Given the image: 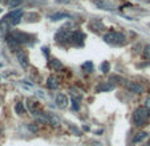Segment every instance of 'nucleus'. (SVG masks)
I'll list each match as a JSON object with an SVG mask.
<instances>
[{
    "label": "nucleus",
    "mask_w": 150,
    "mask_h": 146,
    "mask_svg": "<svg viewBox=\"0 0 150 146\" xmlns=\"http://www.w3.org/2000/svg\"><path fill=\"white\" fill-rule=\"evenodd\" d=\"M84 40H85V35L80 31H76L73 33H69V43L77 45V47H82L84 45Z\"/></svg>",
    "instance_id": "obj_4"
},
{
    "label": "nucleus",
    "mask_w": 150,
    "mask_h": 146,
    "mask_svg": "<svg viewBox=\"0 0 150 146\" xmlns=\"http://www.w3.org/2000/svg\"><path fill=\"white\" fill-rule=\"evenodd\" d=\"M48 122L52 125V126H59V125L61 124L60 118L57 117V116H54V114H48Z\"/></svg>",
    "instance_id": "obj_11"
},
{
    "label": "nucleus",
    "mask_w": 150,
    "mask_h": 146,
    "mask_svg": "<svg viewBox=\"0 0 150 146\" xmlns=\"http://www.w3.org/2000/svg\"><path fill=\"white\" fill-rule=\"evenodd\" d=\"M94 3H96L98 7L105 8V9H113L114 8V7H112L109 3H105V1H102V0H94Z\"/></svg>",
    "instance_id": "obj_14"
},
{
    "label": "nucleus",
    "mask_w": 150,
    "mask_h": 146,
    "mask_svg": "<svg viewBox=\"0 0 150 146\" xmlns=\"http://www.w3.org/2000/svg\"><path fill=\"white\" fill-rule=\"evenodd\" d=\"M104 41L110 45H121L125 43V35L121 32H108L104 35Z\"/></svg>",
    "instance_id": "obj_2"
},
{
    "label": "nucleus",
    "mask_w": 150,
    "mask_h": 146,
    "mask_svg": "<svg viewBox=\"0 0 150 146\" xmlns=\"http://www.w3.org/2000/svg\"><path fill=\"white\" fill-rule=\"evenodd\" d=\"M49 67H51L53 70L62 69V64L59 61V60H56V59H53V60H51V61H49Z\"/></svg>",
    "instance_id": "obj_12"
},
{
    "label": "nucleus",
    "mask_w": 150,
    "mask_h": 146,
    "mask_svg": "<svg viewBox=\"0 0 150 146\" xmlns=\"http://www.w3.org/2000/svg\"><path fill=\"white\" fill-rule=\"evenodd\" d=\"M147 133L146 132H141V133H138V134H136L134 135V138H133V143H137V142H141V141H144L145 138L147 137Z\"/></svg>",
    "instance_id": "obj_13"
},
{
    "label": "nucleus",
    "mask_w": 150,
    "mask_h": 146,
    "mask_svg": "<svg viewBox=\"0 0 150 146\" xmlns=\"http://www.w3.org/2000/svg\"><path fill=\"white\" fill-rule=\"evenodd\" d=\"M9 28H11V23L8 21L7 17H3V19L0 20V32H1V33H6Z\"/></svg>",
    "instance_id": "obj_9"
},
{
    "label": "nucleus",
    "mask_w": 150,
    "mask_h": 146,
    "mask_svg": "<svg viewBox=\"0 0 150 146\" xmlns=\"http://www.w3.org/2000/svg\"><path fill=\"white\" fill-rule=\"evenodd\" d=\"M72 108H73L74 110H79L80 109V105H79V102H77V100H72Z\"/></svg>",
    "instance_id": "obj_21"
},
{
    "label": "nucleus",
    "mask_w": 150,
    "mask_h": 146,
    "mask_svg": "<svg viewBox=\"0 0 150 146\" xmlns=\"http://www.w3.org/2000/svg\"><path fill=\"white\" fill-rule=\"evenodd\" d=\"M112 89H114V84L112 82H101L96 86V92H110Z\"/></svg>",
    "instance_id": "obj_7"
},
{
    "label": "nucleus",
    "mask_w": 150,
    "mask_h": 146,
    "mask_svg": "<svg viewBox=\"0 0 150 146\" xmlns=\"http://www.w3.org/2000/svg\"><path fill=\"white\" fill-rule=\"evenodd\" d=\"M68 102H69V100L64 93H59V94L56 96V105L60 109H64V108L68 106Z\"/></svg>",
    "instance_id": "obj_6"
},
{
    "label": "nucleus",
    "mask_w": 150,
    "mask_h": 146,
    "mask_svg": "<svg viewBox=\"0 0 150 146\" xmlns=\"http://www.w3.org/2000/svg\"><path fill=\"white\" fill-rule=\"evenodd\" d=\"M7 19L11 23V26H17L20 21H21V17H23V9H13L7 15Z\"/></svg>",
    "instance_id": "obj_3"
},
{
    "label": "nucleus",
    "mask_w": 150,
    "mask_h": 146,
    "mask_svg": "<svg viewBox=\"0 0 150 146\" xmlns=\"http://www.w3.org/2000/svg\"><path fill=\"white\" fill-rule=\"evenodd\" d=\"M47 86L49 88V89H57L59 88V81H57V79H54V77H48V81H47Z\"/></svg>",
    "instance_id": "obj_10"
},
{
    "label": "nucleus",
    "mask_w": 150,
    "mask_h": 146,
    "mask_svg": "<svg viewBox=\"0 0 150 146\" xmlns=\"http://www.w3.org/2000/svg\"><path fill=\"white\" fill-rule=\"evenodd\" d=\"M146 146H150V140H149V142H147V143H146Z\"/></svg>",
    "instance_id": "obj_24"
},
{
    "label": "nucleus",
    "mask_w": 150,
    "mask_h": 146,
    "mask_svg": "<svg viewBox=\"0 0 150 146\" xmlns=\"http://www.w3.org/2000/svg\"><path fill=\"white\" fill-rule=\"evenodd\" d=\"M82 69L86 70V72H92L93 70V62L92 61H86L82 64Z\"/></svg>",
    "instance_id": "obj_18"
},
{
    "label": "nucleus",
    "mask_w": 150,
    "mask_h": 146,
    "mask_svg": "<svg viewBox=\"0 0 150 146\" xmlns=\"http://www.w3.org/2000/svg\"><path fill=\"white\" fill-rule=\"evenodd\" d=\"M15 110H16L17 114H24L25 113V108H24L23 102H17L16 106H15Z\"/></svg>",
    "instance_id": "obj_16"
},
{
    "label": "nucleus",
    "mask_w": 150,
    "mask_h": 146,
    "mask_svg": "<svg viewBox=\"0 0 150 146\" xmlns=\"http://www.w3.org/2000/svg\"><path fill=\"white\" fill-rule=\"evenodd\" d=\"M144 56L146 60H150V44H147L144 49Z\"/></svg>",
    "instance_id": "obj_20"
},
{
    "label": "nucleus",
    "mask_w": 150,
    "mask_h": 146,
    "mask_svg": "<svg viewBox=\"0 0 150 146\" xmlns=\"http://www.w3.org/2000/svg\"><path fill=\"white\" fill-rule=\"evenodd\" d=\"M67 17H69V15H67V13H53L51 16V20H53V21H57V20L67 19Z\"/></svg>",
    "instance_id": "obj_15"
},
{
    "label": "nucleus",
    "mask_w": 150,
    "mask_h": 146,
    "mask_svg": "<svg viewBox=\"0 0 150 146\" xmlns=\"http://www.w3.org/2000/svg\"><path fill=\"white\" fill-rule=\"evenodd\" d=\"M28 129L31 130V132H33V133H36V132H37V128L35 126V125H29V126H28Z\"/></svg>",
    "instance_id": "obj_23"
},
{
    "label": "nucleus",
    "mask_w": 150,
    "mask_h": 146,
    "mask_svg": "<svg viewBox=\"0 0 150 146\" xmlns=\"http://www.w3.org/2000/svg\"><path fill=\"white\" fill-rule=\"evenodd\" d=\"M23 1L24 0H9V7H11L12 9H17V7L21 6Z\"/></svg>",
    "instance_id": "obj_17"
},
{
    "label": "nucleus",
    "mask_w": 150,
    "mask_h": 146,
    "mask_svg": "<svg viewBox=\"0 0 150 146\" xmlns=\"http://www.w3.org/2000/svg\"><path fill=\"white\" fill-rule=\"evenodd\" d=\"M147 118H149V110L145 106H139L133 113V124L137 126H144L146 125Z\"/></svg>",
    "instance_id": "obj_1"
},
{
    "label": "nucleus",
    "mask_w": 150,
    "mask_h": 146,
    "mask_svg": "<svg viewBox=\"0 0 150 146\" xmlns=\"http://www.w3.org/2000/svg\"><path fill=\"white\" fill-rule=\"evenodd\" d=\"M101 70H102V73H108L110 70V64L108 61H104L101 64Z\"/></svg>",
    "instance_id": "obj_19"
},
{
    "label": "nucleus",
    "mask_w": 150,
    "mask_h": 146,
    "mask_svg": "<svg viewBox=\"0 0 150 146\" xmlns=\"http://www.w3.org/2000/svg\"><path fill=\"white\" fill-rule=\"evenodd\" d=\"M17 60H19V64L23 68H27L29 65L28 57H27L25 52H17Z\"/></svg>",
    "instance_id": "obj_8"
},
{
    "label": "nucleus",
    "mask_w": 150,
    "mask_h": 146,
    "mask_svg": "<svg viewBox=\"0 0 150 146\" xmlns=\"http://www.w3.org/2000/svg\"><path fill=\"white\" fill-rule=\"evenodd\" d=\"M145 108H146V109L150 112V97L146 100V101H145Z\"/></svg>",
    "instance_id": "obj_22"
},
{
    "label": "nucleus",
    "mask_w": 150,
    "mask_h": 146,
    "mask_svg": "<svg viewBox=\"0 0 150 146\" xmlns=\"http://www.w3.org/2000/svg\"><path fill=\"white\" fill-rule=\"evenodd\" d=\"M125 86L130 90V92L137 93V94H139V93H144V86H142L141 84H138V82L127 81V82H125Z\"/></svg>",
    "instance_id": "obj_5"
}]
</instances>
